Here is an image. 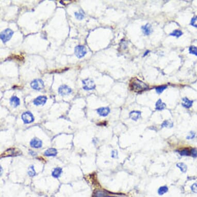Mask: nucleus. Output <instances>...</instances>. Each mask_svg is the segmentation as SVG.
I'll use <instances>...</instances> for the list:
<instances>
[{
  "instance_id": "nucleus-28",
  "label": "nucleus",
  "mask_w": 197,
  "mask_h": 197,
  "mask_svg": "<svg viewBox=\"0 0 197 197\" xmlns=\"http://www.w3.org/2000/svg\"><path fill=\"white\" fill-rule=\"evenodd\" d=\"M191 189L194 193H197V182L192 185L191 186Z\"/></svg>"
},
{
  "instance_id": "nucleus-31",
  "label": "nucleus",
  "mask_w": 197,
  "mask_h": 197,
  "mask_svg": "<svg viewBox=\"0 0 197 197\" xmlns=\"http://www.w3.org/2000/svg\"><path fill=\"white\" fill-rule=\"evenodd\" d=\"M195 133L193 132H192L191 131L189 134V135L186 137V138L187 139H192L193 138H194L195 137Z\"/></svg>"
},
{
  "instance_id": "nucleus-9",
  "label": "nucleus",
  "mask_w": 197,
  "mask_h": 197,
  "mask_svg": "<svg viewBox=\"0 0 197 197\" xmlns=\"http://www.w3.org/2000/svg\"><path fill=\"white\" fill-rule=\"evenodd\" d=\"M30 145L32 148L35 149H39L42 147V142L40 139L37 138H34L31 140Z\"/></svg>"
},
{
  "instance_id": "nucleus-34",
  "label": "nucleus",
  "mask_w": 197,
  "mask_h": 197,
  "mask_svg": "<svg viewBox=\"0 0 197 197\" xmlns=\"http://www.w3.org/2000/svg\"><path fill=\"white\" fill-rule=\"evenodd\" d=\"M148 52H149V51H147V52H146V53H145V54H144V56H146V55H147V53H148Z\"/></svg>"
},
{
  "instance_id": "nucleus-10",
  "label": "nucleus",
  "mask_w": 197,
  "mask_h": 197,
  "mask_svg": "<svg viewBox=\"0 0 197 197\" xmlns=\"http://www.w3.org/2000/svg\"><path fill=\"white\" fill-rule=\"evenodd\" d=\"M110 109L109 108H101L97 110V113L100 116L106 117L110 113Z\"/></svg>"
},
{
  "instance_id": "nucleus-24",
  "label": "nucleus",
  "mask_w": 197,
  "mask_h": 197,
  "mask_svg": "<svg viewBox=\"0 0 197 197\" xmlns=\"http://www.w3.org/2000/svg\"><path fill=\"white\" fill-rule=\"evenodd\" d=\"M167 86H158V87H157L156 88H155V90H156V91L157 93L158 94H160L161 93H162L163 92V91L164 90H165L166 88H167Z\"/></svg>"
},
{
  "instance_id": "nucleus-29",
  "label": "nucleus",
  "mask_w": 197,
  "mask_h": 197,
  "mask_svg": "<svg viewBox=\"0 0 197 197\" xmlns=\"http://www.w3.org/2000/svg\"><path fill=\"white\" fill-rule=\"evenodd\" d=\"M180 154L182 156H188L190 154V153H189V151L188 150L185 149L182 150L180 152Z\"/></svg>"
},
{
  "instance_id": "nucleus-13",
  "label": "nucleus",
  "mask_w": 197,
  "mask_h": 197,
  "mask_svg": "<svg viewBox=\"0 0 197 197\" xmlns=\"http://www.w3.org/2000/svg\"><path fill=\"white\" fill-rule=\"evenodd\" d=\"M141 116V112L139 111H133L130 113V117L134 121H137L138 120Z\"/></svg>"
},
{
  "instance_id": "nucleus-25",
  "label": "nucleus",
  "mask_w": 197,
  "mask_h": 197,
  "mask_svg": "<svg viewBox=\"0 0 197 197\" xmlns=\"http://www.w3.org/2000/svg\"><path fill=\"white\" fill-rule=\"evenodd\" d=\"M106 196V193L102 191H98L95 193L94 197H105Z\"/></svg>"
},
{
  "instance_id": "nucleus-30",
  "label": "nucleus",
  "mask_w": 197,
  "mask_h": 197,
  "mask_svg": "<svg viewBox=\"0 0 197 197\" xmlns=\"http://www.w3.org/2000/svg\"><path fill=\"white\" fill-rule=\"evenodd\" d=\"M190 153L192 157H197V149H195V148L192 149L191 151H190Z\"/></svg>"
},
{
  "instance_id": "nucleus-6",
  "label": "nucleus",
  "mask_w": 197,
  "mask_h": 197,
  "mask_svg": "<svg viewBox=\"0 0 197 197\" xmlns=\"http://www.w3.org/2000/svg\"><path fill=\"white\" fill-rule=\"evenodd\" d=\"M22 119L24 123L29 124L34 121V117L31 112H26L22 114Z\"/></svg>"
},
{
  "instance_id": "nucleus-22",
  "label": "nucleus",
  "mask_w": 197,
  "mask_h": 197,
  "mask_svg": "<svg viewBox=\"0 0 197 197\" xmlns=\"http://www.w3.org/2000/svg\"><path fill=\"white\" fill-rule=\"evenodd\" d=\"M28 174L31 177H33L36 175V172L34 169V166L32 165L29 167V170H28Z\"/></svg>"
},
{
  "instance_id": "nucleus-11",
  "label": "nucleus",
  "mask_w": 197,
  "mask_h": 197,
  "mask_svg": "<svg viewBox=\"0 0 197 197\" xmlns=\"http://www.w3.org/2000/svg\"><path fill=\"white\" fill-rule=\"evenodd\" d=\"M141 29L143 31V33L146 35H149L152 33L153 31L152 25L149 23H147L145 25L142 26Z\"/></svg>"
},
{
  "instance_id": "nucleus-18",
  "label": "nucleus",
  "mask_w": 197,
  "mask_h": 197,
  "mask_svg": "<svg viewBox=\"0 0 197 197\" xmlns=\"http://www.w3.org/2000/svg\"><path fill=\"white\" fill-rule=\"evenodd\" d=\"M176 167H178L183 173H186L187 170V166L183 163H179L176 164Z\"/></svg>"
},
{
  "instance_id": "nucleus-7",
  "label": "nucleus",
  "mask_w": 197,
  "mask_h": 197,
  "mask_svg": "<svg viewBox=\"0 0 197 197\" xmlns=\"http://www.w3.org/2000/svg\"><path fill=\"white\" fill-rule=\"evenodd\" d=\"M58 92L61 95H67L72 92V89L67 85H62L58 88Z\"/></svg>"
},
{
  "instance_id": "nucleus-19",
  "label": "nucleus",
  "mask_w": 197,
  "mask_h": 197,
  "mask_svg": "<svg viewBox=\"0 0 197 197\" xmlns=\"http://www.w3.org/2000/svg\"><path fill=\"white\" fill-rule=\"evenodd\" d=\"M182 35H183V33H182V32L181 31H180V30H174L172 33H171L170 34V36H174V37H176L177 38L180 37Z\"/></svg>"
},
{
  "instance_id": "nucleus-2",
  "label": "nucleus",
  "mask_w": 197,
  "mask_h": 197,
  "mask_svg": "<svg viewBox=\"0 0 197 197\" xmlns=\"http://www.w3.org/2000/svg\"><path fill=\"white\" fill-rule=\"evenodd\" d=\"M14 34V32L10 29H7L1 33V39L4 43L8 41L12 37Z\"/></svg>"
},
{
  "instance_id": "nucleus-26",
  "label": "nucleus",
  "mask_w": 197,
  "mask_h": 197,
  "mask_svg": "<svg viewBox=\"0 0 197 197\" xmlns=\"http://www.w3.org/2000/svg\"><path fill=\"white\" fill-rule=\"evenodd\" d=\"M74 14H75V16L76 18L78 20H82L84 17L83 14H82L81 12H79V13L75 12Z\"/></svg>"
},
{
  "instance_id": "nucleus-12",
  "label": "nucleus",
  "mask_w": 197,
  "mask_h": 197,
  "mask_svg": "<svg viewBox=\"0 0 197 197\" xmlns=\"http://www.w3.org/2000/svg\"><path fill=\"white\" fill-rule=\"evenodd\" d=\"M10 104L14 108H17L20 105V100L17 96H12L10 100Z\"/></svg>"
},
{
  "instance_id": "nucleus-21",
  "label": "nucleus",
  "mask_w": 197,
  "mask_h": 197,
  "mask_svg": "<svg viewBox=\"0 0 197 197\" xmlns=\"http://www.w3.org/2000/svg\"><path fill=\"white\" fill-rule=\"evenodd\" d=\"M173 127V122L171 121H170L169 120H166L163 122V123L162 124V128H172Z\"/></svg>"
},
{
  "instance_id": "nucleus-5",
  "label": "nucleus",
  "mask_w": 197,
  "mask_h": 197,
  "mask_svg": "<svg viewBox=\"0 0 197 197\" xmlns=\"http://www.w3.org/2000/svg\"><path fill=\"white\" fill-rule=\"evenodd\" d=\"M75 54L77 57L78 58H81L83 57L87 53L86 48L84 46L78 45L75 48L74 50Z\"/></svg>"
},
{
  "instance_id": "nucleus-15",
  "label": "nucleus",
  "mask_w": 197,
  "mask_h": 197,
  "mask_svg": "<svg viewBox=\"0 0 197 197\" xmlns=\"http://www.w3.org/2000/svg\"><path fill=\"white\" fill-rule=\"evenodd\" d=\"M57 154V151L54 148H49L47 150L44 154L47 156H55Z\"/></svg>"
},
{
  "instance_id": "nucleus-33",
  "label": "nucleus",
  "mask_w": 197,
  "mask_h": 197,
  "mask_svg": "<svg viewBox=\"0 0 197 197\" xmlns=\"http://www.w3.org/2000/svg\"><path fill=\"white\" fill-rule=\"evenodd\" d=\"M31 155H34V154H36V153H34V151H32V152H31Z\"/></svg>"
},
{
  "instance_id": "nucleus-1",
  "label": "nucleus",
  "mask_w": 197,
  "mask_h": 197,
  "mask_svg": "<svg viewBox=\"0 0 197 197\" xmlns=\"http://www.w3.org/2000/svg\"><path fill=\"white\" fill-rule=\"evenodd\" d=\"M130 87L132 90L135 92H141L148 88V86L137 78H134L130 83Z\"/></svg>"
},
{
  "instance_id": "nucleus-27",
  "label": "nucleus",
  "mask_w": 197,
  "mask_h": 197,
  "mask_svg": "<svg viewBox=\"0 0 197 197\" xmlns=\"http://www.w3.org/2000/svg\"><path fill=\"white\" fill-rule=\"evenodd\" d=\"M190 24L192 26L197 28V16H195L192 18Z\"/></svg>"
},
{
  "instance_id": "nucleus-20",
  "label": "nucleus",
  "mask_w": 197,
  "mask_h": 197,
  "mask_svg": "<svg viewBox=\"0 0 197 197\" xmlns=\"http://www.w3.org/2000/svg\"><path fill=\"white\" fill-rule=\"evenodd\" d=\"M168 188L167 186H162L158 189V193L159 194L162 195V194L165 193L166 192H167L168 191Z\"/></svg>"
},
{
  "instance_id": "nucleus-16",
  "label": "nucleus",
  "mask_w": 197,
  "mask_h": 197,
  "mask_svg": "<svg viewBox=\"0 0 197 197\" xmlns=\"http://www.w3.org/2000/svg\"><path fill=\"white\" fill-rule=\"evenodd\" d=\"M166 108V104L163 103L161 99H159L155 104V109L158 111H162L164 110Z\"/></svg>"
},
{
  "instance_id": "nucleus-8",
  "label": "nucleus",
  "mask_w": 197,
  "mask_h": 197,
  "mask_svg": "<svg viewBox=\"0 0 197 197\" xmlns=\"http://www.w3.org/2000/svg\"><path fill=\"white\" fill-rule=\"evenodd\" d=\"M47 101V97L46 96H39L33 101L34 104L36 106L43 105Z\"/></svg>"
},
{
  "instance_id": "nucleus-3",
  "label": "nucleus",
  "mask_w": 197,
  "mask_h": 197,
  "mask_svg": "<svg viewBox=\"0 0 197 197\" xmlns=\"http://www.w3.org/2000/svg\"><path fill=\"white\" fill-rule=\"evenodd\" d=\"M31 87L36 90H40L44 87L43 81L41 79H36L31 83Z\"/></svg>"
},
{
  "instance_id": "nucleus-23",
  "label": "nucleus",
  "mask_w": 197,
  "mask_h": 197,
  "mask_svg": "<svg viewBox=\"0 0 197 197\" xmlns=\"http://www.w3.org/2000/svg\"><path fill=\"white\" fill-rule=\"evenodd\" d=\"M189 51L190 54L197 56V47L195 46H190L189 49Z\"/></svg>"
},
{
  "instance_id": "nucleus-4",
  "label": "nucleus",
  "mask_w": 197,
  "mask_h": 197,
  "mask_svg": "<svg viewBox=\"0 0 197 197\" xmlns=\"http://www.w3.org/2000/svg\"><path fill=\"white\" fill-rule=\"evenodd\" d=\"M83 88L86 90H93L95 88V85L93 80L90 78H86L83 81Z\"/></svg>"
},
{
  "instance_id": "nucleus-17",
  "label": "nucleus",
  "mask_w": 197,
  "mask_h": 197,
  "mask_svg": "<svg viewBox=\"0 0 197 197\" xmlns=\"http://www.w3.org/2000/svg\"><path fill=\"white\" fill-rule=\"evenodd\" d=\"M62 172V170L61 168H56L52 171V175L55 178H58L60 176Z\"/></svg>"
},
{
  "instance_id": "nucleus-14",
  "label": "nucleus",
  "mask_w": 197,
  "mask_h": 197,
  "mask_svg": "<svg viewBox=\"0 0 197 197\" xmlns=\"http://www.w3.org/2000/svg\"><path fill=\"white\" fill-rule=\"evenodd\" d=\"M193 101L189 100L187 97H184L182 98V105L183 107L186 109H189L192 105Z\"/></svg>"
},
{
  "instance_id": "nucleus-32",
  "label": "nucleus",
  "mask_w": 197,
  "mask_h": 197,
  "mask_svg": "<svg viewBox=\"0 0 197 197\" xmlns=\"http://www.w3.org/2000/svg\"><path fill=\"white\" fill-rule=\"evenodd\" d=\"M112 157L113 158H118V152L116 150H113L112 152Z\"/></svg>"
}]
</instances>
